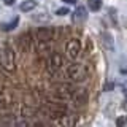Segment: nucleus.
<instances>
[{"label": "nucleus", "mask_w": 127, "mask_h": 127, "mask_svg": "<svg viewBox=\"0 0 127 127\" xmlns=\"http://www.w3.org/2000/svg\"><path fill=\"white\" fill-rule=\"evenodd\" d=\"M0 65L5 71H14L16 70V56L10 45H3L0 48Z\"/></svg>", "instance_id": "nucleus-1"}, {"label": "nucleus", "mask_w": 127, "mask_h": 127, "mask_svg": "<svg viewBox=\"0 0 127 127\" xmlns=\"http://www.w3.org/2000/svg\"><path fill=\"white\" fill-rule=\"evenodd\" d=\"M62 67H64V59H62V56L59 54V53H53L49 57H48V61H46V70H48V73L56 75V73L61 71Z\"/></svg>", "instance_id": "nucleus-2"}, {"label": "nucleus", "mask_w": 127, "mask_h": 127, "mask_svg": "<svg viewBox=\"0 0 127 127\" xmlns=\"http://www.w3.org/2000/svg\"><path fill=\"white\" fill-rule=\"evenodd\" d=\"M67 75L71 79H76V81H81L87 76V70L84 68V65H79V64H71L67 68Z\"/></svg>", "instance_id": "nucleus-3"}, {"label": "nucleus", "mask_w": 127, "mask_h": 127, "mask_svg": "<svg viewBox=\"0 0 127 127\" xmlns=\"http://www.w3.org/2000/svg\"><path fill=\"white\" fill-rule=\"evenodd\" d=\"M65 49H67V56H68L70 59H76L79 56V53H81V43H79V40H76V38H71V40L67 41Z\"/></svg>", "instance_id": "nucleus-4"}, {"label": "nucleus", "mask_w": 127, "mask_h": 127, "mask_svg": "<svg viewBox=\"0 0 127 127\" xmlns=\"http://www.w3.org/2000/svg\"><path fill=\"white\" fill-rule=\"evenodd\" d=\"M87 19V11H86V8L84 6H78L76 10L73 11V22L75 24H81V22H84Z\"/></svg>", "instance_id": "nucleus-5"}, {"label": "nucleus", "mask_w": 127, "mask_h": 127, "mask_svg": "<svg viewBox=\"0 0 127 127\" xmlns=\"http://www.w3.org/2000/svg\"><path fill=\"white\" fill-rule=\"evenodd\" d=\"M71 98L78 103H84L87 100V91L86 89H73L71 92Z\"/></svg>", "instance_id": "nucleus-6"}, {"label": "nucleus", "mask_w": 127, "mask_h": 127, "mask_svg": "<svg viewBox=\"0 0 127 127\" xmlns=\"http://www.w3.org/2000/svg\"><path fill=\"white\" fill-rule=\"evenodd\" d=\"M102 43H103V46H105L108 51L114 49V40H113V37H111V33H108V32H103L102 33Z\"/></svg>", "instance_id": "nucleus-7"}, {"label": "nucleus", "mask_w": 127, "mask_h": 127, "mask_svg": "<svg viewBox=\"0 0 127 127\" xmlns=\"http://www.w3.org/2000/svg\"><path fill=\"white\" fill-rule=\"evenodd\" d=\"M51 37H53V30L51 29H38V32H37L38 41H49Z\"/></svg>", "instance_id": "nucleus-8"}, {"label": "nucleus", "mask_w": 127, "mask_h": 127, "mask_svg": "<svg viewBox=\"0 0 127 127\" xmlns=\"http://www.w3.org/2000/svg\"><path fill=\"white\" fill-rule=\"evenodd\" d=\"M18 24H19V19H18V18H14L11 22L2 24V26H0V30H3V32H11V30H14L16 27H18Z\"/></svg>", "instance_id": "nucleus-9"}, {"label": "nucleus", "mask_w": 127, "mask_h": 127, "mask_svg": "<svg viewBox=\"0 0 127 127\" xmlns=\"http://www.w3.org/2000/svg\"><path fill=\"white\" fill-rule=\"evenodd\" d=\"M21 11H24V13H27V11H32L37 8V2H33V0H26V2L21 3Z\"/></svg>", "instance_id": "nucleus-10"}, {"label": "nucleus", "mask_w": 127, "mask_h": 127, "mask_svg": "<svg viewBox=\"0 0 127 127\" xmlns=\"http://www.w3.org/2000/svg\"><path fill=\"white\" fill-rule=\"evenodd\" d=\"M32 19H33L35 22H38V24H45V22H49L51 16L48 14V13H40V14H33V16H32Z\"/></svg>", "instance_id": "nucleus-11"}, {"label": "nucleus", "mask_w": 127, "mask_h": 127, "mask_svg": "<svg viewBox=\"0 0 127 127\" xmlns=\"http://www.w3.org/2000/svg\"><path fill=\"white\" fill-rule=\"evenodd\" d=\"M87 6L91 11H98L102 8V0H87Z\"/></svg>", "instance_id": "nucleus-12"}, {"label": "nucleus", "mask_w": 127, "mask_h": 127, "mask_svg": "<svg viewBox=\"0 0 127 127\" xmlns=\"http://www.w3.org/2000/svg\"><path fill=\"white\" fill-rule=\"evenodd\" d=\"M68 13H70V11H68V8H67V6H62V8H59V10L56 11V14H57V16H65V14H68Z\"/></svg>", "instance_id": "nucleus-13"}, {"label": "nucleus", "mask_w": 127, "mask_h": 127, "mask_svg": "<svg viewBox=\"0 0 127 127\" xmlns=\"http://www.w3.org/2000/svg\"><path fill=\"white\" fill-rule=\"evenodd\" d=\"M113 89H114V83L113 81L105 83V86H103V91H105V92H110V91H113Z\"/></svg>", "instance_id": "nucleus-14"}, {"label": "nucleus", "mask_w": 127, "mask_h": 127, "mask_svg": "<svg viewBox=\"0 0 127 127\" xmlns=\"http://www.w3.org/2000/svg\"><path fill=\"white\" fill-rule=\"evenodd\" d=\"M127 124V118L126 116H121L116 119V126H126Z\"/></svg>", "instance_id": "nucleus-15"}, {"label": "nucleus", "mask_w": 127, "mask_h": 127, "mask_svg": "<svg viewBox=\"0 0 127 127\" xmlns=\"http://www.w3.org/2000/svg\"><path fill=\"white\" fill-rule=\"evenodd\" d=\"M3 3L8 6H11V5H14V0H3Z\"/></svg>", "instance_id": "nucleus-16"}, {"label": "nucleus", "mask_w": 127, "mask_h": 127, "mask_svg": "<svg viewBox=\"0 0 127 127\" xmlns=\"http://www.w3.org/2000/svg\"><path fill=\"white\" fill-rule=\"evenodd\" d=\"M62 2H65V3H76V0H62Z\"/></svg>", "instance_id": "nucleus-17"}]
</instances>
